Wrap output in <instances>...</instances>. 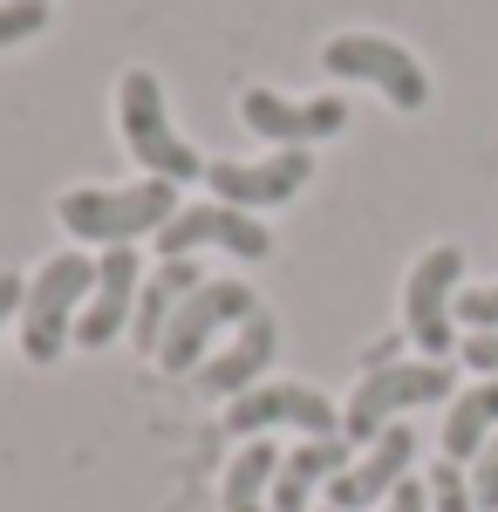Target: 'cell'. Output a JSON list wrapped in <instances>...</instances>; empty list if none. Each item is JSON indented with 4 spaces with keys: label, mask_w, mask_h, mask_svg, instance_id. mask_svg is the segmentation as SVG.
<instances>
[{
    "label": "cell",
    "mask_w": 498,
    "mask_h": 512,
    "mask_svg": "<svg viewBox=\"0 0 498 512\" xmlns=\"http://www.w3.org/2000/svg\"><path fill=\"white\" fill-rule=\"evenodd\" d=\"M321 69L342 76V82H376L396 110H423V103H430L423 62L389 35H335L328 48H321Z\"/></svg>",
    "instance_id": "52a82bcc"
},
{
    "label": "cell",
    "mask_w": 498,
    "mask_h": 512,
    "mask_svg": "<svg viewBox=\"0 0 498 512\" xmlns=\"http://www.w3.org/2000/svg\"><path fill=\"white\" fill-rule=\"evenodd\" d=\"M21 301H28V280H21V274H0V321L21 315Z\"/></svg>",
    "instance_id": "d4e9b609"
},
{
    "label": "cell",
    "mask_w": 498,
    "mask_h": 512,
    "mask_svg": "<svg viewBox=\"0 0 498 512\" xmlns=\"http://www.w3.org/2000/svg\"><path fill=\"white\" fill-rule=\"evenodd\" d=\"M321 512H335V506H321Z\"/></svg>",
    "instance_id": "484cf974"
},
{
    "label": "cell",
    "mask_w": 498,
    "mask_h": 512,
    "mask_svg": "<svg viewBox=\"0 0 498 512\" xmlns=\"http://www.w3.org/2000/svg\"><path fill=\"white\" fill-rule=\"evenodd\" d=\"M137 287H144L137 246H110V253L96 260V287H89V301H82V315H76L82 349H110L116 335L137 321Z\"/></svg>",
    "instance_id": "4fadbf2b"
},
{
    "label": "cell",
    "mask_w": 498,
    "mask_h": 512,
    "mask_svg": "<svg viewBox=\"0 0 498 512\" xmlns=\"http://www.w3.org/2000/svg\"><path fill=\"white\" fill-rule=\"evenodd\" d=\"M273 472H280L273 437H246V451L226 465V492H219V506H226V512H267Z\"/></svg>",
    "instance_id": "ac0fdd59"
},
{
    "label": "cell",
    "mask_w": 498,
    "mask_h": 512,
    "mask_svg": "<svg viewBox=\"0 0 498 512\" xmlns=\"http://www.w3.org/2000/svg\"><path fill=\"white\" fill-rule=\"evenodd\" d=\"M335 472H348V437H307V444H294V451H280L267 512H314V492H321Z\"/></svg>",
    "instance_id": "9a60e30c"
},
{
    "label": "cell",
    "mask_w": 498,
    "mask_h": 512,
    "mask_svg": "<svg viewBox=\"0 0 498 512\" xmlns=\"http://www.w3.org/2000/svg\"><path fill=\"white\" fill-rule=\"evenodd\" d=\"M198 287H205L198 260H157V274H144V287H137V321H130L137 349H144V355H157V342H164L171 315H178V308L192 301Z\"/></svg>",
    "instance_id": "2e32d148"
},
{
    "label": "cell",
    "mask_w": 498,
    "mask_h": 512,
    "mask_svg": "<svg viewBox=\"0 0 498 512\" xmlns=\"http://www.w3.org/2000/svg\"><path fill=\"white\" fill-rule=\"evenodd\" d=\"M471 499H478V512H498V437L478 451V465H471Z\"/></svg>",
    "instance_id": "7402d4cb"
},
{
    "label": "cell",
    "mask_w": 498,
    "mask_h": 512,
    "mask_svg": "<svg viewBox=\"0 0 498 512\" xmlns=\"http://www.w3.org/2000/svg\"><path fill=\"white\" fill-rule=\"evenodd\" d=\"M253 315H260V301H253L246 280H205L192 301L171 315L164 342H157V369L164 376H198L205 369V342L219 328H239V321H253Z\"/></svg>",
    "instance_id": "8992f818"
},
{
    "label": "cell",
    "mask_w": 498,
    "mask_h": 512,
    "mask_svg": "<svg viewBox=\"0 0 498 512\" xmlns=\"http://www.w3.org/2000/svg\"><path fill=\"white\" fill-rule=\"evenodd\" d=\"M458 355L478 369V376H498V328H492V335H464Z\"/></svg>",
    "instance_id": "603a6c76"
},
{
    "label": "cell",
    "mask_w": 498,
    "mask_h": 512,
    "mask_svg": "<svg viewBox=\"0 0 498 512\" xmlns=\"http://www.w3.org/2000/svg\"><path fill=\"white\" fill-rule=\"evenodd\" d=\"M116 123H123L130 158L144 164V178H164V185L205 178V158L178 137L171 103H164V82H157L151 69H123V82H116Z\"/></svg>",
    "instance_id": "7a4b0ae2"
},
{
    "label": "cell",
    "mask_w": 498,
    "mask_h": 512,
    "mask_svg": "<svg viewBox=\"0 0 498 512\" xmlns=\"http://www.w3.org/2000/svg\"><path fill=\"white\" fill-rule=\"evenodd\" d=\"M498 437V376H478L464 396H451L444 417V458L451 465H478V451Z\"/></svg>",
    "instance_id": "e0dca14e"
},
{
    "label": "cell",
    "mask_w": 498,
    "mask_h": 512,
    "mask_svg": "<svg viewBox=\"0 0 498 512\" xmlns=\"http://www.w3.org/2000/svg\"><path fill=\"white\" fill-rule=\"evenodd\" d=\"M410 465H417V431L410 424H389L362 458H348V472L328 478V506L335 512H376L410 478Z\"/></svg>",
    "instance_id": "7c38bea8"
},
{
    "label": "cell",
    "mask_w": 498,
    "mask_h": 512,
    "mask_svg": "<svg viewBox=\"0 0 498 512\" xmlns=\"http://www.w3.org/2000/svg\"><path fill=\"white\" fill-rule=\"evenodd\" d=\"M239 123H246L253 137L280 144V151H314L321 137L348 130V103L342 96H307V103H294V96H280V89H246V96H239Z\"/></svg>",
    "instance_id": "30bf717a"
},
{
    "label": "cell",
    "mask_w": 498,
    "mask_h": 512,
    "mask_svg": "<svg viewBox=\"0 0 498 512\" xmlns=\"http://www.w3.org/2000/svg\"><path fill=\"white\" fill-rule=\"evenodd\" d=\"M198 246H219V253H232V260H267L273 233L253 219V212L205 198V205H178V219L157 233V260H192Z\"/></svg>",
    "instance_id": "ba28073f"
},
{
    "label": "cell",
    "mask_w": 498,
    "mask_h": 512,
    "mask_svg": "<svg viewBox=\"0 0 498 512\" xmlns=\"http://www.w3.org/2000/svg\"><path fill=\"white\" fill-rule=\"evenodd\" d=\"M314 178V151H273L260 164H239V158H212L205 164V185L219 205H239V212H260V205H287V198L307 192Z\"/></svg>",
    "instance_id": "8fae6325"
},
{
    "label": "cell",
    "mask_w": 498,
    "mask_h": 512,
    "mask_svg": "<svg viewBox=\"0 0 498 512\" xmlns=\"http://www.w3.org/2000/svg\"><path fill=\"white\" fill-rule=\"evenodd\" d=\"M437 396H451V362H383V369H362V383L342 403V437L348 444H376L403 410L437 403Z\"/></svg>",
    "instance_id": "277c9868"
},
{
    "label": "cell",
    "mask_w": 498,
    "mask_h": 512,
    "mask_svg": "<svg viewBox=\"0 0 498 512\" xmlns=\"http://www.w3.org/2000/svg\"><path fill=\"white\" fill-rule=\"evenodd\" d=\"M376 512H430V485H423V478H403Z\"/></svg>",
    "instance_id": "cb8c5ba5"
},
{
    "label": "cell",
    "mask_w": 498,
    "mask_h": 512,
    "mask_svg": "<svg viewBox=\"0 0 498 512\" xmlns=\"http://www.w3.org/2000/svg\"><path fill=\"white\" fill-rule=\"evenodd\" d=\"M273 349H280V321L260 308L253 321H239V335H232L226 349L198 369V390H205V396H226V403H232V396H246L260 376H267Z\"/></svg>",
    "instance_id": "5bb4252c"
},
{
    "label": "cell",
    "mask_w": 498,
    "mask_h": 512,
    "mask_svg": "<svg viewBox=\"0 0 498 512\" xmlns=\"http://www.w3.org/2000/svg\"><path fill=\"white\" fill-rule=\"evenodd\" d=\"M430 512H478V499H471V478H464V465H430Z\"/></svg>",
    "instance_id": "ffe728a7"
},
{
    "label": "cell",
    "mask_w": 498,
    "mask_h": 512,
    "mask_svg": "<svg viewBox=\"0 0 498 512\" xmlns=\"http://www.w3.org/2000/svg\"><path fill=\"white\" fill-rule=\"evenodd\" d=\"M96 287V260L89 253H55L41 260V274L28 280V301H21V355L28 362H55L76 335V315Z\"/></svg>",
    "instance_id": "3957f363"
},
{
    "label": "cell",
    "mask_w": 498,
    "mask_h": 512,
    "mask_svg": "<svg viewBox=\"0 0 498 512\" xmlns=\"http://www.w3.org/2000/svg\"><path fill=\"white\" fill-rule=\"evenodd\" d=\"M458 280H464V246H430L410 280H403V335L423 349V362L458 355Z\"/></svg>",
    "instance_id": "5b68a950"
},
{
    "label": "cell",
    "mask_w": 498,
    "mask_h": 512,
    "mask_svg": "<svg viewBox=\"0 0 498 512\" xmlns=\"http://www.w3.org/2000/svg\"><path fill=\"white\" fill-rule=\"evenodd\" d=\"M55 219L62 233H76L82 246H137L144 233H164L178 219V185L164 178H137V185H76V192L55 198Z\"/></svg>",
    "instance_id": "6da1fadb"
},
{
    "label": "cell",
    "mask_w": 498,
    "mask_h": 512,
    "mask_svg": "<svg viewBox=\"0 0 498 512\" xmlns=\"http://www.w3.org/2000/svg\"><path fill=\"white\" fill-rule=\"evenodd\" d=\"M280 424H294L307 437H342V410L307 383H253L246 396L226 403V431L232 437H267Z\"/></svg>",
    "instance_id": "9c48e42d"
},
{
    "label": "cell",
    "mask_w": 498,
    "mask_h": 512,
    "mask_svg": "<svg viewBox=\"0 0 498 512\" xmlns=\"http://www.w3.org/2000/svg\"><path fill=\"white\" fill-rule=\"evenodd\" d=\"M458 321L471 335H492L498 328V280L492 287H458Z\"/></svg>",
    "instance_id": "44dd1931"
},
{
    "label": "cell",
    "mask_w": 498,
    "mask_h": 512,
    "mask_svg": "<svg viewBox=\"0 0 498 512\" xmlns=\"http://www.w3.org/2000/svg\"><path fill=\"white\" fill-rule=\"evenodd\" d=\"M48 28V0H0V48H21Z\"/></svg>",
    "instance_id": "d6986e66"
}]
</instances>
